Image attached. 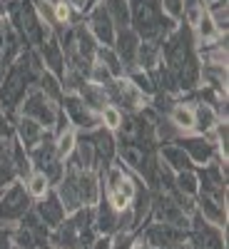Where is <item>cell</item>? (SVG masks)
I'll return each mask as SVG.
<instances>
[{
    "label": "cell",
    "mask_w": 229,
    "mask_h": 249,
    "mask_svg": "<svg viewBox=\"0 0 229 249\" xmlns=\"http://www.w3.org/2000/svg\"><path fill=\"white\" fill-rule=\"evenodd\" d=\"M35 50L40 53V57H43V65H45L48 72H53L55 77L65 75V53H62V45H60L57 33L50 35L48 40H43V43H40Z\"/></svg>",
    "instance_id": "obj_13"
},
{
    "label": "cell",
    "mask_w": 229,
    "mask_h": 249,
    "mask_svg": "<svg viewBox=\"0 0 229 249\" xmlns=\"http://www.w3.org/2000/svg\"><path fill=\"white\" fill-rule=\"evenodd\" d=\"M105 0H85V10H82V15H85L88 10H92V8H97V5H102Z\"/></svg>",
    "instance_id": "obj_36"
},
{
    "label": "cell",
    "mask_w": 229,
    "mask_h": 249,
    "mask_svg": "<svg viewBox=\"0 0 229 249\" xmlns=\"http://www.w3.org/2000/svg\"><path fill=\"white\" fill-rule=\"evenodd\" d=\"M5 15V8H3V0H0V18H3Z\"/></svg>",
    "instance_id": "obj_38"
},
{
    "label": "cell",
    "mask_w": 229,
    "mask_h": 249,
    "mask_svg": "<svg viewBox=\"0 0 229 249\" xmlns=\"http://www.w3.org/2000/svg\"><path fill=\"white\" fill-rule=\"evenodd\" d=\"M175 190L184 197H197L199 195V177H197V167L194 170H184L175 175Z\"/></svg>",
    "instance_id": "obj_21"
},
{
    "label": "cell",
    "mask_w": 229,
    "mask_h": 249,
    "mask_svg": "<svg viewBox=\"0 0 229 249\" xmlns=\"http://www.w3.org/2000/svg\"><path fill=\"white\" fill-rule=\"evenodd\" d=\"M122 117H124L122 110H117L115 105H107L105 110L100 112V124H102L105 130H110V132H117V127L122 124Z\"/></svg>",
    "instance_id": "obj_27"
},
{
    "label": "cell",
    "mask_w": 229,
    "mask_h": 249,
    "mask_svg": "<svg viewBox=\"0 0 229 249\" xmlns=\"http://www.w3.org/2000/svg\"><path fill=\"white\" fill-rule=\"evenodd\" d=\"M35 85H37L40 90H43L50 100H55V102H60V100H62V95H65V92H62V82H60V77H55V75H53V72H48V70L40 72V77H37Z\"/></svg>",
    "instance_id": "obj_24"
},
{
    "label": "cell",
    "mask_w": 229,
    "mask_h": 249,
    "mask_svg": "<svg viewBox=\"0 0 229 249\" xmlns=\"http://www.w3.org/2000/svg\"><path fill=\"white\" fill-rule=\"evenodd\" d=\"M105 92H107V102H110V105H115L124 115H137L142 107L150 105V97H144L130 82L127 75H124V77H115L110 85H105Z\"/></svg>",
    "instance_id": "obj_4"
},
{
    "label": "cell",
    "mask_w": 229,
    "mask_h": 249,
    "mask_svg": "<svg viewBox=\"0 0 229 249\" xmlns=\"http://www.w3.org/2000/svg\"><path fill=\"white\" fill-rule=\"evenodd\" d=\"M92 219H95V232L97 234H117L122 224V212L105 199V195L100 197V202L92 207Z\"/></svg>",
    "instance_id": "obj_12"
},
{
    "label": "cell",
    "mask_w": 229,
    "mask_h": 249,
    "mask_svg": "<svg viewBox=\"0 0 229 249\" xmlns=\"http://www.w3.org/2000/svg\"><path fill=\"white\" fill-rule=\"evenodd\" d=\"M33 212L40 217V222H43L50 232L55 230V227H60L62 219L68 217L65 207H62V202H60V197L55 195V190H50L43 199H35V202H33Z\"/></svg>",
    "instance_id": "obj_10"
},
{
    "label": "cell",
    "mask_w": 229,
    "mask_h": 249,
    "mask_svg": "<svg viewBox=\"0 0 229 249\" xmlns=\"http://www.w3.org/2000/svg\"><path fill=\"white\" fill-rule=\"evenodd\" d=\"M207 3H212V0H204V5H207Z\"/></svg>",
    "instance_id": "obj_40"
},
{
    "label": "cell",
    "mask_w": 229,
    "mask_h": 249,
    "mask_svg": "<svg viewBox=\"0 0 229 249\" xmlns=\"http://www.w3.org/2000/svg\"><path fill=\"white\" fill-rule=\"evenodd\" d=\"M177 144L187 152V157L192 160L194 167H204V164H210L214 160H219L217 155V147L210 135H197V132H187L177 140ZM222 162V160H219Z\"/></svg>",
    "instance_id": "obj_6"
},
{
    "label": "cell",
    "mask_w": 229,
    "mask_h": 249,
    "mask_svg": "<svg viewBox=\"0 0 229 249\" xmlns=\"http://www.w3.org/2000/svg\"><path fill=\"white\" fill-rule=\"evenodd\" d=\"M132 244H135V232H117L112 234L110 249H132Z\"/></svg>",
    "instance_id": "obj_30"
},
{
    "label": "cell",
    "mask_w": 229,
    "mask_h": 249,
    "mask_svg": "<svg viewBox=\"0 0 229 249\" xmlns=\"http://www.w3.org/2000/svg\"><path fill=\"white\" fill-rule=\"evenodd\" d=\"M57 112H60V102L50 100L37 85H33V88L25 92L23 102L18 105V112H15V115H25V117L35 120L40 127H45V130L53 132L55 120H57Z\"/></svg>",
    "instance_id": "obj_2"
},
{
    "label": "cell",
    "mask_w": 229,
    "mask_h": 249,
    "mask_svg": "<svg viewBox=\"0 0 229 249\" xmlns=\"http://www.w3.org/2000/svg\"><path fill=\"white\" fill-rule=\"evenodd\" d=\"M0 192H3V190H0Z\"/></svg>",
    "instance_id": "obj_41"
},
{
    "label": "cell",
    "mask_w": 229,
    "mask_h": 249,
    "mask_svg": "<svg viewBox=\"0 0 229 249\" xmlns=\"http://www.w3.org/2000/svg\"><path fill=\"white\" fill-rule=\"evenodd\" d=\"M0 249H15L10 242V227H3V224H0Z\"/></svg>",
    "instance_id": "obj_33"
},
{
    "label": "cell",
    "mask_w": 229,
    "mask_h": 249,
    "mask_svg": "<svg viewBox=\"0 0 229 249\" xmlns=\"http://www.w3.org/2000/svg\"><path fill=\"white\" fill-rule=\"evenodd\" d=\"M204 8H207V13H210V18L214 20L217 30L227 35V25H229V5H227V0H212V3H207Z\"/></svg>",
    "instance_id": "obj_26"
},
{
    "label": "cell",
    "mask_w": 229,
    "mask_h": 249,
    "mask_svg": "<svg viewBox=\"0 0 229 249\" xmlns=\"http://www.w3.org/2000/svg\"><path fill=\"white\" fill-rule=\"evenodd\" d=\"M162 3V10H164V15L167 18H172V20H182V15H184V0H159Z\"/></svg>",
    "instance_id": "obj_29"
},
{
    "label": "cell",
    "mask_w": 229,
    "mask_h": 249,
    "mask_svg": "<svg viewBox=\"0 0 229 249\" xmlns=\"http://www.w3.org/2000/svg\"><path fill=\"white\" fill-rule=\"evenodd\" d=\"M110 247H112V237L110 234H97L88 249H110Z\"/></svg>",
    "instance_id": "obj_32"
},
{
    "label": "cell",
    "mask_w": 229,
    "mask_h": 249,
    "mask_svg": "<svg viewBox=\"0 0 229 249\" xmlns=\"http://www.w3.org/2000/svg\"><path fill=\"white\" fill-rule=\"evenodd\" d=\"M88 80H90V82H95V85H102V88H105V85H110V82H112L115 77L110 75V70H105V68H102L100 62H92V68H90V75H88Z\"/></svg>",
    "instance_id": "obj_28"
},
{
    "label": "cell",
    "mask_w": 229,
    "mask_h": 249,
    "mask_svg": "<svg viewBox=\"0 0 229 249\" xmlns=\"http://www.w3.org/2000/svg\"><path fill=\"white\" fill-rule=\"evenodd\" d=\"M30 210H33V197L28 195L25 184L20 179L0 192V224L3 227H15Z\"/></svg>",
    "instance_id": "obj_3"
},
{
    "label": "cell",
    "mask_w": 229,
    "mask_h": 249,
    "mask_svg": "<svg viewBox=\"0 0 229 249\" xmlns=\"http://www.w3.org/2000/svg\"><path fill=\"white\" fill-rule=\"evenodd\" d=\"M40 249H53V247H50V244H45V247H40Z\"/></svg>",
    "instance_id": "obj_39"
},
{
    "label": "cell",
    "mask_w": 229,
    "mask_h": 249,
    "mask_svg": "<svg viewBox=\"0 0 229 249\" xmlns=\"http://www.w3.org/2000/svg\"><path fill=\"white\" fill-rule=\"evenodd\" d=\"M159 249H190V239L177 242V244H167V247H159Z\"/></svg>",
    "instance_id": "obj_34"
},
{
    "label": "cell",
    "mask_w": 229,
    "mask_h": 249,
    "mask_svg": "<svg viewBox=\"0 0 229 249\" xmlns=\"http://www.w3.org/2000/svg\"><path fill=\"white\" fill-rule=\"evenodd\" d=\"M164 117H167L182 135L194 130V110H192V102L190 100H175L170 112L164 115Z\"/></svg>",
    "instance_id": "obj_18"
},
{
    "label": "cell",
    "mask_w": 229,
    "mask_h": 249,
    "mask_svg": "<svg viewBox=\"0 0 229 249\" xmlns=\"http://www.w3.org/2000/svg\"><path fill=\"white\" fill-rule=\"evenodd\" d=\"M65 3H68V5H72L77 13H82V10H85V0H65Z\"/></svg>",
    "instance_id": "obj_35"
},
{
    "label": "cell",
    "mask_w": 229,
    "mask_h": 249,
    "mask_svg": "<svg viewBox=\"0 0 229 249\" xmlns=\"http://www.w3.org/2000/svg\"><path fill=\"white\" fill-rule=\"evenodd\" d=\"M194 212L207 222L214 224L219 230H227V199H217L212 195H197L194 197Z\"/></svg>",
    "instance_id": "obj_11"
},
{
    "label": "cell",
    "mask_w": 229,
    "mask_h": 249,
    "mask_svg": "<svg viewBox=\"0 0 229 249\" xmlns=\"http://www.w3.org/2000/svg\"><path fill=\"white\" fill-rule=\"evenodd\" d=\"M192 110H194V130L197 135H210L214 130V124L222 120L217 107L210 105V102H202V100H194L192 102Z\"/></svg>",
    "instance_id": "obj_17"
},
{
    "label": "cell",
    "mask_w": 229,
    "mask_h": 249,
    "mask_svg": "<svg viewBox=\"0 0 229 249\" xmlns=\"http://www.w3.org/2000/svg\"><path fill=\"white\" fill-rule=\"evenodd\" d=\"M28 157H30V164H33V170H37V172H45L53 162H57L60 157H57V152H55V135L48 130L45 132V137L40 140L35 147H30L28 150Z\"/></svg>",
    "instance_id": "obj_15"
},
{
    "label": "cell",
    "mask_w": 229,
    "mask_h": 249,
    "mask_svg": "<svg viewBox=\"0 0 229 249\" xmlns=\"http://www.w3.org/2000/svg\"><path fill=\"white\" fill-rule=\"evenodd\" d=\"M112 50L115 55L120 57L122 68H124V75L137 70V53H140V35L132 30V28H124V30H117L115 35V43H112Z\"/></svg>",
    "instance_id": "obj_9"
},
{
    "label": "cell",
    "mask_w": 229,
    "mask_h": 249,
    "mask_svg": "<svg viewBox=\"0 0 229 249\" xmlns=\"http://www.w3.org/2000/svg\"><path fill=\"white\" fill-rule=\"evenodd\" d=\"M23 184H25L28 195L33 197V202H35V199H43V197L53 190V184L48 182V177H45L43 172H37V170H33V172L23 179Z\"/></svg>",
    "instance_id": "obj_22"
},
{
    "label": "cell",
    "mask_w": 229,
    "mask_h": 249,
    "mask_svg": "<svg viewBox=\"0 0 229 249\" xmlns=\"http://www.w3.org/2000/svg\"><path fill=\"white\" fill-rule=\"evenodd\" d=\"M95 62H100L105 70H110L112 77H124V68H122V62L120 57L115 55L112 48H105V45H100L97 53H95Z\"/></svg>",
    "instance_id": "obj_23"
},
{
    "label": "cell",
    "mask_w": 229,
    "mask_h": 249,
    "mask_svg": "<svg viewBox=\"0 0 229 249\" xmlns=\"http://www.w3.org/2000/svg\"><path fill=\"white\" fill-rule=\"evenodd\" d=\"M95 237L97 232H95L92 207H82L77 212H70L62 219V224L48 234V244L53 249H88Z\"/></svg>",
    "instance_id": "obj_1"
},
{
    "label": "cell",
    "mask_w": 229,
    "mask_h": 249,
    "mask_svg": "<svg viewBox=\"0 0 229 249\" xmlns=\"http://www.w3.org/2000/svg\"><path fill=\"white\" fill-rule=\"evenodd\" d=\"M82 20H85V25H88V30H90V35L95 37L97 45L112 48L115 35H117V28H115V23H112V18L107 15L105 5H97V8L88 10L85 15H82Z\"/></svg>",
    "instance_id": "obj_7"
},
{
    "label": "cell",
    "mask_w": 229,
    "mask_h": 249,
    "mask_svg": "<svg viewBox=\"0 0 229 249\" xmlns=\"http://www.w3.org/2000/svg\"><path fill=\"white\" fill-rule=\"evenodd\" d=\"M157 160H159L162 164H167V167H170L175 175H177V172H184V170H194L192 160L187 157V152L179 147L177 142H162V144H159Z\"/></svg>",
    "instance_id": "obj_16"
},
{
    "label": "cell",
    "mask_w": 229,
    "mask_h": 249,
    "mask_svg": "<svg viewBox=\"0 0 229 249\" xmlns=\"http://www.w3.org/2000/svg\"><path fill=\"white\" fill-rule=\"evenodd\" d=\"M13 137V117L0 107V140H8Z\"/></svg>",
    "instance_id": "obj_31"
},
{
    "label": "cell",
    "mask_w": 229,
    "mask_h": 249,
    "mask_svg": "<svg viewBox=\"0 0 229 249\" xmlns=\"http://www.w3.org/2000/svg\"><path fill=\"white\" fill-rule=\"evenodd\" d=\"M60 110L65 112L70 127H75L77 132H90V130L100 127V115H95L85 102L80 100V95H62Z\"/></svg>",
    "instance_id": "obj_5"
},
{
    "label": "cell",
    "mask_w": 229,
    "mask_h": 249,
    "mask_svg": "<svg viewBox=\"0 0 229 249\" xmlns=\"http://www.w3.org/2000/svg\"><path fill=\"white\" fill-rule=\"evenodd\" d=\"M45 132H48L45 127H40L35 120H30L25 115H15L13 117V137L23 144L25 150L35 147V144L45 137Z\"/></svg>",
    "instance_id": "obj_14"
},
{
    "label": "cell",
    "mask_w": 229,
    "mask_h": 249,
    "mask_svg": "<svg viewBox=\"0 0 229 249\" xmlns=\"http://www.w3.org/2000/svg\"><path fill=\"white\" fill-rule=\"evenodd\" d=\"M8 68H10V65H3V62H0V85H3V80H5V75H8Z\"/></svg>",
    "instance_id": "obj_37"
},
{
    "label": "cell",
    "mask_w": 229,
    "mask_h": 249,
    "mask_svg": "<svg viewBox=\"0 0 229 249\" xmlns=\"http://www.w3.org/2000/svg\"><path fill=\"white\" fill-rule=\"evenodd\" d=\"M102 5H105V10L112 18V23H115L117 30L130 28V3L127 0H105Z\"/></svg>",
    "instance_id": "obj_20"
},
{
    "label": "cell",
    "mask_w": 229,
    "mask_h": 249,
    "mask_svg": "<svg viewBox=\"0 0 229 249\" xmlns=\"http://www.w3.org/2000/svg\"><path fill=\"white\" fill-rule=\"evenodd\" d=\"M77 137H80V132H77L75 127H68L65 132L55 135V152H57L60 160H68V157L72 155L75 144H77Z\"/></svg>",
    "instance_id": "obj_25"
},
{
    "label": "cell",
    "mask_w": 229,
    "mask_h": 249,
    "mask_svg": "<svg viewBox=\"0 0 229 249\" xmlns=\"http://www.w3.org/2000/svg\"><path fill=\"white\" fill-rule=\"evenodd\" d=\"M77 95H80V100L85 102V105L95 112V115H100L102 110H105L110 102H107V92H105V88L102 85H95V82H85L80 90H77Z\"/></svg>",
    "instance_id": "obj_19"
},
{
    "label": "cell",
    "mask_w": 229,
    "mask_h": 249,
    "mask_svg": "<svg viewBox=\"0 0 229 249\" xmlns=\"http://www.w3.org/2000/svg\"><path fill=\"white\" fill-rule=\"evenodd\" d=\"M80 135H85L90 140V144H92L95 157H97V172H102L107 164L117 162V140H115V132L105 130L100 124V127H95L90 132H80Z\"/></svg>",
    "instance_id": "obj_8"
}]
</instances>
